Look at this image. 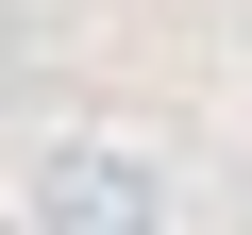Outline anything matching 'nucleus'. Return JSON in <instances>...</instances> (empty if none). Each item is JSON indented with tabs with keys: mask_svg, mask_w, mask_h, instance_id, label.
Instances as JSON below:
<instances>
[{
	"mask_svg": "<svg viewBox=\"0 0 252 235\" xmlns=\"http://www.w3.org/2000/svg\"><path fill=\"white\" fill-rule=\"evenodd\" d=\"M34 235H168V185H152V151L67 135V151L34 168Z\"/></svg>",
	"mask_w": 252,
	"mask_h": 235,
	"instance_id": "1",
	"label": "nucleus"
}]
</instances>
